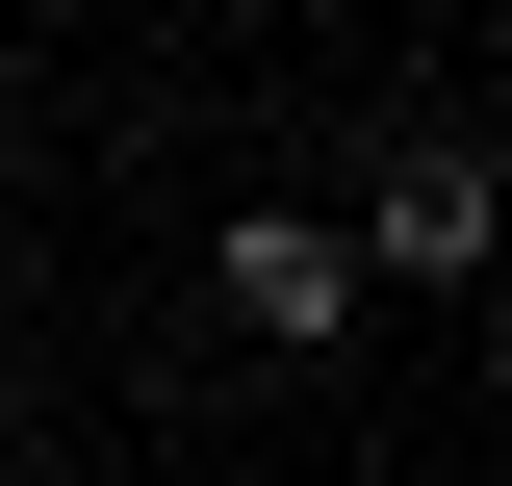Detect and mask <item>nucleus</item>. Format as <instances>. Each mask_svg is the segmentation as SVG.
Segmentation results:
<instances>
[{"mask_svg": "<svg viewBox=\"0 0 512 486\" xmlns=\"http://www.w3.org/2000/svg\"><path fill=\"white\" fill-rule=\"evenodd\" d=\"M487 231H512V180L436 128V154H384V180H359V231H333V256H359V282H461Z\"/></svg>", "mask_w": 512, "mask_h": 486, "instance_id": "nucleus-1", "label": "nucleus"}, {"mask_svg": "<svg viewBox=\"0 0 512 486\" xmlns=\"http://www.w3.org/2000/svg\"><path fill=\"white\" fill-rule=\"evenodd\" d=\"M231 307H256V333H359V256H333L308 205H256V231H231Z\"/></svg>", "mask_w": 512, "mask_h": 486, "instance_id": "nucleus-2", "label": "nucleus"}, {"mask_svg": "<svg viewBox=\"0 0 512 486\" xmlns=\"http://www.w3.org/2000/svg\"><path fill=\"white\" fill-rule=\"evenodd\" d=\"M487 384H512V333H487Z\"/></svg>", "mask_w": 512, "mask_h": 486, "instance_id": "nucleus-3", "label": "nucleus"}]
</instances>
